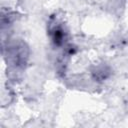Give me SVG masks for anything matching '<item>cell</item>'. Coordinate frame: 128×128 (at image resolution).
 I'll return each mask as SVG.
<instances>
[{
    "label": "cell",
    "mask_w": 128,
    "mask_h": 128,
    "mask_svg": "<svg viewBox=\"0 0 128 128\" xmlns=\"http://www.w3.org/2000/svg\"><path fill=\"white\" fill-rule=\"evenodd\" d=\"M48 33L50 39L55 47H61L66 43L67 40V32L62 24L57 21H50Z\"/></svg>",
    "instance_id": "cell-1"
}]
</instances>
